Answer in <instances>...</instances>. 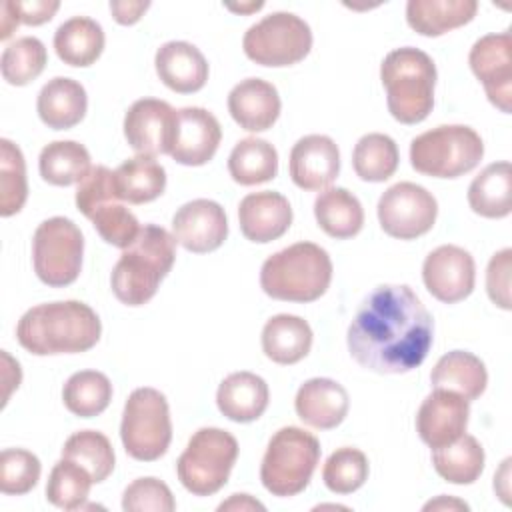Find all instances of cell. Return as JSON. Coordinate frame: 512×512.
<instances>
[{
    "label": "cell",
    "mask_w": 512,
    "mask_h": 512,
    "mask_svg": "<svg viewBox=\"0 0 512 512\" xmlns=\"http://www.w3.org/2000/svg\"><path fill=\"white\" fill-rule=\"evenodd\" d=\"M264 510V504L258 500H252L248 494H232L228 502H222L218 510Z\"/></svg>",
    "instance_id": "f907efd6"
},
{
    "label": "cell",
    "mask_w": 512,
    "mask_h": 512,
    "mask_svg": "<svg viewBox=\"0 0 512 512\" xmlns=\"http://www.w3.org/2000/svg\"><path fill=\"white\" fill-rule=\"evenodd\" d=\"M484 156L480 134L464 124H444L410 142V164L434 178H458L474 170Z\"/></svg>",
    "instance_id": "52a82bcc"
},
{
    "label": "cell",
    "mask_w": 512,
    "mask_h": 512,
    "mask_svg": "<svg viewBox=\"0 0 512 512\" xmlns=\"http://www.w3.org/2000/svg\"><path fill=\"white\" fill-rule=\"evenodd\" d=\"M172 232L176 242L188 252H214L228 236L226 212L214 200L196 198L176 210L172 218Z\"/></svg>",
    "instance_id": "ac0fdd59"
},
{
    "label": "cell",
    "mask_w": 512,
    "mask_h": 512,
    "mask_svg": "<svg viewBox=\"0 0 512 512\" xmlns=\"http://www.w3.org/2000/svg\"><path fill=\"white\" fill-rule=\"evenodd\" d=\"M398 146L396 142L380 132L362 136L352 152V166L356 176L366 182H384L398 168Z\"/></svg>",
    "instance_id": "74e56055"
},
{
    "label": "cell",
    "mask_w": 512,
    "mask_h": 512,
    "mask_svg": "<svg viewBox=\"0 0 512 512\" xmlns=\"http://www.w3.org/2000/svg\"><path fill=\"white\" fill-rule=\"evenodd\" d=\"M438 216L436 198L420 184L398 182L378 200L382 230L398 240H414L426 234Z\"/></svg>",
    "instance_id": "4fadbf2b"
},
{
    "label": "cell",
    "mask_w": 512,
    "mask_h": 512,
    "mask_svg": "<svg viewBox=\"0 0 512 512\" xmlns=\"http://www.w3.org/2000/svg\"><path fill=\"white\" fill-rule=\"evenodd\" d=\"M82 254L84 236L70 218L52 216L34 230L32 264L44 284L52 288L72 284L80 274Z\"/></svg>",
    "instance_id": "8fae6325"
},
{
    "label": "cell",
    "mask_w": 512,
    "mask_h": 512,
    "mask_svg": "<svg viewBox=\"0 0 512 512\" xmlns=\"http://www.w3.org/2000/svg\"><path fill=\"white\" fill-rule=\"evenodd\" d=\"M442 508H462V510H468V504L462 502V500L446 498V496H440V498L430 500L428 504H424V510H442Z\"/></svg>",
    "instance_id": "816d5d0a"
},
{
    "label": "cell",
    "mask_w": 512,
    "mask_h": 512,
    "mask_svg": "<svg viewBox=\"0 0 512 512\" xmlns=\"http://www.w3.org/2000/svg\"><path fill=\"white\" fill-rule=\"evenodd\" d=\"M154 66L158 78L178 94H192L208 80V62L190 42L172 40L156 50Z\"/></svg>",
    "instance_id": "cb8c5ba5"
},
{
    "label": "cell",
    "mask_w": 512,
    "mask_h": 512,
    "mask_svg": "<svg viewBox=\"0 0 512 512\" xmlns=\"http://www.w3.org/2000/svg\"><path fill=\"white\" fill-rule=\"evenodd\" d=\"M176 260V238L166 228L144 224L136 240L122 250L110 286L126 306H142L154 298Z\"/></svg>",
    "instance_id": "3957f363"
},
{
    "label": "cell",
    "mask_w": 512,
    "mask_h": 512,
    "mask_svg": "<svg viewBox=\"0 0 512 512\" xmlns=\"http://www.w3.org/2000/svg\"><path fill=\"white\" fill-rule=\"evenodd\" d=\"M470 208L484 218H504L512 210L510 162L488 164L468 186Z\"/></svg>",
    "instance_id": "1f68e13d"
},
{
    "label": "cell",
    "mask_w": 512,
    "mask_h": 512,
    "mask_svg": "<svg viewBox=\"0 0 512 512\" xmlns=\"http://www.w3.org/2000/svg\"><path fill=\"white\" fill-rule=\"evenodd\" d=\"M318 460V438L298 426H284L270 438L264 452L260 466L262 486L272 496H296L308 486Z\"/></svg>",
    "instance_id": "8992f818"
},
{
    "label": "cell",
    "mask_w": 512,
    "mask_h": 512,
    "mask_svg": "<svg viewBox=\"0 0 512 512\" xmlns=\"http://www.w3.org/2000/svg\"><path fill=\"white\" fill-rule=\"evenodd\" d=\"M312 348L310 324L294 314H276L262 328V350L276 364H296Z\"/></svg>",
    "instance_id": "4316f807"
},
{
    "label": "cell",
    "mask_w": 512,
    "mask_h": 512,
    "mask_svg": "<svg viewBox=\"0 0 512 512\" xmlns=\"http://www.w3.org/2000/svg\"><path fill=\"white\" fill-rule=\"evenodd\" d=\"M38 170L52 186L80 184L92 170L90 154L76 140H56L42 148L38 156Z\"/></svg>",
    "instance_id": "836d02e7"
},
{
    "label": "cell",
    "mask_w": 512,
    "mask_h": 512,
    "mask_svg": "<svg viewBox=\"0 0 512 512\" xmlns=\"http://www.w3.org/2000/svg\"><path fill=\"white\" fill-rule=\"evenodd\" d=\"M368 478V458L352 446L334 450L322 468V480L334 494H352Z\"/></svg>",
    "instance_id": "7bdbcfd3"
},
{
    "label": "cell",
    "mask_w": 512,
    "mask_h": 512,
    "mask_svg": "<svg viewBox=\"0 0 512 512\" xmlns=\"http://www.w3.org/2000/svg\"><path fill=\"white\" fill-rule=\"evenodd\" d=\"M18 24H20V18H18L16 10L12 8V2L4 0L2 2V16H0V38L8 40Z\"/></svg>",
    "instance_id": "681fc988"
},
{
    "label": "cell",
    "mask_w": 512,
    "mask_h": 512,
    "mask_svg": "<svg viewBox=\"0 0 512 512\" xmlns=\"http://www.w3.org/2000/svg\"><path fill=\"white\" fill-rule=\"evenodd\" d=\"M332 260L314 242H296L272 256L260 268L264 294L284 302H314L330 286Z\"/></svg>",
    "instance_id": "277c9868"
},
{
    "label": "cell",
    "mask_w": 512,
    "mask_h": 512,
    "mask_svg": "<svg viewBox=\"0 0 512 512\" xmlns=\"http://www.w3.org/2000/svg\"><path fill=\"white\" fill-rule=\"evenodd\" d=\"M54 50L64 64L86 68L104 50V30L88 16H74L56 28Z\"/></svg>",
    "instance_id": "f546056e"
},
{
    "label": "cell",
    "mask_w": 512,
    "mask_h": 512,
    "mask_svg": "<svg viewBox=\"0 0 512 512\" xmlns=\"http://www.w3.org/2000/svg\"><path fill=\"white\" fill-rule=\"evenodd\" d=\"M48 54L42 40L22 36L10 42L0 58L2 78L12 86H26L36 80L46 68Z\"/></svg>",
    "instance_id": "60d3db41"
},
{
    "label": "cell",
    "mask_w": 512,
    "mask_h": 512,
    "mask_svg": "<svg viewBox=\"0 0 512 512\" xmlns=\"http://www.w3.org/2000/svg\"><path fill=\"white\" fill-rule=\"evenodd\" d=\"M28 198L26 162L22 150L8 138L0 140V214L4 218L22 210Z\"/></svg>",
    "instance_id": "b9f144b4"
},
{
    "label": "cell",
    "mask_w": 512,
    "mask_h": 512,
    "mask_svg": "<svg viewBox=\"0 0 512 512\" xmlns=\"http://www.w3.org/2000/svg\"><path fill=\"white\" fill-rule=\"evenodd\" d=\"M470 68L482 82L488 100L504 114L512 110V36L510 32L486 34L474 42Z\"/></svg>",
    "instance_id": "5bb4252c"
},
{
    "label": "cell",
    "mask_w": 512,
    "mask_h": 512,
    "mask_svg": "<svg viewBox=\"0 0 512 512\" xmlns=\"http://www.w3.org/2000/svg\"><path fill=\"white\" fill-rule=\"evenodd\" d=\"M176 110L158 98L136 100L124 116V136L138 156L170 154Z\"/></svg>",
    "instance_id": "2e32d148"
},
{
    "label": "cell",
    "mask_w": 512,
    "mask_h": 512,
    "mask_svg": "<svg viewBox=\"0 0 512 512\" xmlns=\"http://www.w3.org/2000/svg\"><path fill=\"white\" fill-rule=\"evenodd\" d=\"M478 10L474 0H408L406 22L422 36H442L468 24Z\"/></svg>",
    "instance_id": "f1b7e54d"
},
{
    "label": "cell",
    "mask_w": 512,
    "mask_h": 512,
    "mask_svg": "<svg viewBox=\"0 0 512 512\" xmlns=\"http://www.w3.org/2000/svg\"><path fill=\"white\" fill-rule=\"evenodd\" d=\"M510 268H512V250L504 248L490 258L488 270H486L488 296L502 310H510Z\"/></svg>",
    "instance_id": "bcb514c9"
},
{
    "label": "cell",
    "mask_w": 512,
    "mask_h": 512,
    "mask_svg": "<svg viewBox=\"0 0 512 512\" xmlns=\"http://www.w3.org/2000/svg\"><path fill=\"white\" fill-rule=\"evenodd\" d=\"M350 398L342 384L332 378L306 380L294 398L298 418L318 430H332L348 414Z\"/></svg>",
    "instance_id": "603a6c76"
},
{
    "label": "cell",
    "mask_w": 512,
    "mask_h": 512,
    "mask_svg": "<svg viewBox=\"0 0 512 512\" xmlns=\"http://www.w3.org/2000/svg\"><path fill=\"white\" fill-rule=\"evenodd\" d=\"M314 216L318 226L336 240L352 238L364 226L362 204L346 188L320 190L314 200Z\"/></svg>",
    "instance_id": "4dcf8cb0"
},
{
    "label": "cell",
    "mask_w": 512,
    "mask_h": 512,
    "mask_svg": "<svg viewBox=\"0 0 512 512\" xmlns=\"http://www.w3.org/2000/svg\"><path fill=\"white\" fill-rule=\"evenodd\" d=\"M116 188L120 200L128 204H146L162 196L166 188V170L150 156L124 160L116 170Z\"/></svg>",
    "instance_id": "d6a6232c"
},
{
    "label": "cell",
    "mask_w": 512,
    "mask_h": 512,
    "mask_svg": "<svg viewBox=\"0 0 512 512\" xmlns=\"http://www.w3.org/2000/svg\"><path fill=\"white\" fill-rule=\"evenodd\" d=\"M468 416L470 406L466 398L450 390L434 388L418 408L416 430L424 444L440 448L458 440L466 432Z\"/></svg>",
    "instance_id": "d6986e66"
},
{
    "label": "cell",
    "mask_w": 512,
    "mask_h": 512,
    "mask_svg": "<svg viewBox=\"0 0 512 512\" xmlns=\"http://www.w3.org/2000/svg\"><path fill=\"white\" fill-rule=\"evenodd\" d=\"M238 222L244 238L266 244L286 234L292 224V208L280 192H252L240 200Z\"/></svg>",
    "instance_id": "44dd1931"
},
{
    "label": "cell",
    "mask_w": 512,
    "mask_h": 512,
    "mask_svg": "<svg viewBox=\"0 0 512 512\" xmlns=\"http://www.w3.org/2000/svg\"><path fill=\"white\" fill-rule=\"evenodd\" d=\"M436 76V66L426 52L412 46L388 52L380 66V80L392 118L402 124L426 120L434 106Z\"/></svg>",
    "instance_id": "5b68a950"
},
{
    "label": "cell",
    "mask_w": 512,
    "mask_h": 512,
    "mask_svg": "<svg viewBox=\"0 0 512 512\" xmlns=\"http://www.w3.org/2000/svg\"><path fill=\"white\" fill-rule=\"evenodd\" d=\"M88 96L80 82L56 76L48 80L36 100L40 120L52 130H68L86 116Z\"/></svg>",
    "instance_id": "d4e9b609"
},
{
    "label": "cell",
    "mask_w": 512,
    "mask_h": 512,
    "mask_svg": "<svg viewBox=\"0 0 512 512\" xmlns=\"http://www.w3.org/2000/svg\"><path fill=\"white\" fill-rule=\"evenodd\" d=\"M62 400L72 414L92 418L108 408L112 400V384L108 376L98 370H80L66 380Z\"/></svg>",
    "instance_id": "8d00e7d4"
},
{
    "label": "cell",
    "mask_w": 512,
    "mask_h": 512,
    "mask_svg": "<svg viewBox=\"0 0 512 512\" xmlns=\"http://www.w3.org/2000/svg\"><path fill=\"white\" fill-rule=\"evenodd\" d=\"M268 384L254 372H234L226 376L216 392L218 410L234 422H254L268 408Z\"/></svg>",
    "instance_id": "484cf974"
},
{
    "label": "cell",
    "mask_w": 512,
    "mask_h": 512,
    "mask_svg": "<svg viewBox=\"0 0 512 512\" xmlns=\"http://www.w3.org/2000/svg\"><path fill=\"white\" fill-rule=\"evenodd\" d=\"M12 2V8L16 10L22 24L28 26H40L44 22H50L56 10L60 8L58 0H24V2Z\"/></svg>",
    "instance_id": "7dc6e473"
},
{
    "label": "cell",
    "mask_w": 512,
    "mask_h": 512,
    "mask_svg": "<svg viewBox=\"0 0 512 512\" xmlns=\"http://www.w3.org/2000/svg\"><path fill=\"white\" fill-rule=\"evenodd\" d=\"M62 458L74 460L80 466H84L96 484L104 482L112 474L114 462H116L110 440L96 430L74 432L64 442Z\"/></svg>",
    "instance_id": "f35d334b"
},
{
    "label": "cell",
    "mask_w": 512,
    "mask_h": 512,
    "mask_svg": "<svg viewBox=\"0 0 512 512\" xmlns=\"http://www.w3.org/2000/svg\"><path fill=\"white\" fill-rule=\"evenodd\" d=\"M292 182L302 190H324L340 172V150L330 136L308 134L290 150Z\"/></svg>",
    "instance_id": "ffe728a7"
},
{
    "label": "cell",
    "mask_w": 512,
    "mask_h": 512,
    "mask_svg": "<svg viewBox=\"0 0 512 512\" xmlns=\"http://www.w3.org/2000/svg\"><path fill=\"white\" fill-rule=\"evenodd\" d=\"M280 96L274 84L262 78L240 80L228 94V112L248 132H264L280 116Z\"/></svg>",
    "instance_id": "7402d4cb"
},
{
    "label": "cell",
    "mask_w": 512,
    "mask_h": 512,
    "mask_svg": "<svg viewBox=\"0 0 512 512\" xmlns=\"http://www.w3.org/2000/svg\"><path fill=\"white\" fill-rule=\"evenodd\" d=\"M120 438L128 456L154 462L166 454L172 440V422L166 396L156 388H136L122 412Z\"/></svg>",
    "instance_id": "9c48e42d"
},
{
    "label": "cell",
    "mask_w": 512,
    "mask_h": 512,
    "mask_svg": "<svg viewBox=\"0 0 512 512\" xmlns=\"http://www.w3.org/2000/svg\"><path fill=\"white\" fill-rule=\"evenodd\" d=\"M228 172L242 186L268 182L278 174V152L268 140L242 138L228 156Z\"/></svg>",
    "instance_id": "e575fe53"
},
{
    "label": "cell",
    "mask_w": 512,
    "mask_h": 512,
    "mask_svg": "<svg viewBox=\"0 0 512 512\" xmlns=\"http://www.w3.org/2000/svg\"><path fill=\"white\" fill-rule=\"evenodd\" d=\"M430 382L434 388L456 392L470 402L484 394L488 372L484 362L472 352L452 350L434 364Z\"/></svg>",
    "instance_id": "83f0119b"
},
{
    "label": "cell",
    "mask_w": 512,
    "mask_h": 512,
    "mask_svg": "<svg viewBox=\"0 0 512 512\" xmlns=\"http://www.w3.org/2000/svg\"><path fill=\"white\" fill-rule=\"evenodd\" d=\"M150 8V2H134V0H112L110 2V12L114 16V20L122 26H130L136 24L142 14Z\"/></svg>",
    "instance_id": "c3c4849f"
},
{
    "label": "cell",
    "mask_w": 512,
    "mask_h": 512,
    "mask_svg": "<svg viewBox=\"0 0 512 512\" xmlns=\"http://www.w3.org/2000/svg\"><path fill=\"white\" fill-rule=\"evenodd\" d=\"M94 484L90 472L74 460H58L48 476L46 500L62 510L82 508Z\"/></svg>",
    "instance_id": "ab89813d"
},
{
    "label": "cell",
    "mask_w": 512,
    "mask_h": 512,
    "mask_svg": "<svg viewBox=\"0 0 512 512\" xmlns=\"http://www.w3.org/2000/svg\"><path fill=\"white\" fill-rule=\"evenodd\" d=\"M40 460L24 448H4L0 454V490L4 494H26L40 480Z\"/></svg>",
    "instance_id": "ee69618b"
},
{
    "label": "cell",
    "mask_w": 512,
    "mask_h": 512,
    "mask_svg": "<svg viewBox=\"0 0 512 512\" xmlns=\"http://www.w3.org/2000/svg\"><path fill=\"white\" fill-rule=\"evenodd\" d=\"M238 458L236 438L222 428H200L176 462L180 484L194 496H212L226 482Z\"/></svg>",
    "instance_id": "ba28073f"
},
{
    "label": "cell",
    "mask_w": 512,
    "mask_h": 512,
    "mask_svg": "<svg viewBox=\"0 0 512 512\" xmlns=\"http://www.w3.org/2000/svg\"><path fill=\"white\" fill-rule=\"evenodd\" d=\"M432 464L446 482L472 484L484 470V448L474 436L462 434L446 446L432 448Z\"/></svg>",
    "instance_id": "d590c367"
},
{
    "label": "cell",
    "mask_w": 512,
    "mask_h": 512,
    "mask_svg": "<svg viewBox=\"0 0 512 512\" xmlns=\"http://www.w3.org/2000/svg\"><path fill=\"white\" fill-rule=\"evenodd\" d=\"M422 280L426 290L444 304H456L474 290L476 266L468 250L444 244L432 250L422 264Z\"/></svg>",
    "instance_id": "9a60e30c"
},
{
    "label": "cell",
    "mask_w": 512,
    "mask_h": 512,
    "mask_svg": "<svg viewBox=\"0 0 512 512\" xmlns=\"http://www.w3.org/2000/svg\"><path fill=\"white\" fill-rule=\"evenodd\" d=\"M242 48L260 66H292L308 56L312 30L292 12H272L246 30Z\"/></svg>",
    "instance_id": "7c38bea8"
},
{
    "label": "cell",
    "mask_w": 512,
    "mask_h": 512,
    "mask_svg": "<svg viewBox=\"0 0 512 512\" xmlns=\"http://www.w3.org/2000/svg\"><path fill=\"white\" fill-rule=\"evenodd\" d=\"M434 322L406 284L372 290L348 326V352L366 370L404 374L418 368L432 346Z\"/></svg>",
    "instance_id": "6da1fadb"
},
{
    "label": "cell",
    "mask_w": 512,
    "mask_h": 512,
    "mask_svg": "<svg viewBox=\"0 0 512 512\" xmlns=\"http://www.w3.org/2000/svg\"><path fill=\"white\" fill-rule=\"evenodd\" d=\"M222 140L218 118L200 106L176 110L170 156L184 166H202L214 158Z\"/></svg>",
    "instance_id": "e0dca14e"
},
{
    "label": "cell",
    "mask_w": 512,
    "mask_h": 512,
    "mask_svg": "<svg viewBox=\"0 0 512 512\" xmlns=\"http://www.w3.org/2000/svg\"><path fill=\"white\" fill-rule=\"evenodd\" d=\"M100 332L98 314L80 300L38 304L16 326L20 346L34 356L86 352L96 346Z\"/></svg>",
    "instance_id": "7a4b0ae2"
},
{
    "label": "cell",
    "mask_w": 512,
    "mask_h": 512,
    "mask_svg": "<svg viewBox=\"0 0 512 512\" xmlns=\"http://www.w3.org/2000/svg\"><path fill=\"white\" fill-rule=\"evenodd\" d=\"M76 208L92 222L104 242L116 248H128L138 232V218L120 204L114 172L106 166H94L78 184Z\"/></svg>",
    "instance_id": "30bf717a"
},
{
    "label": "cell",
    "mask_w": 512,
    "mask_h": 512,
    "mask_svg": "<svg viewBox=\"0 0 512 512\" xmlns=\"http://www.w3.org/2000/svg\"><path fill=\"white\" fill-rule=\"evenodd\" d=\"M122 508L126 512H172L176 508L170 488L152 476L136 478L122 494Z\"/></svg>",
    "instance_id": "f6af8a7d"
}]
</instances>
